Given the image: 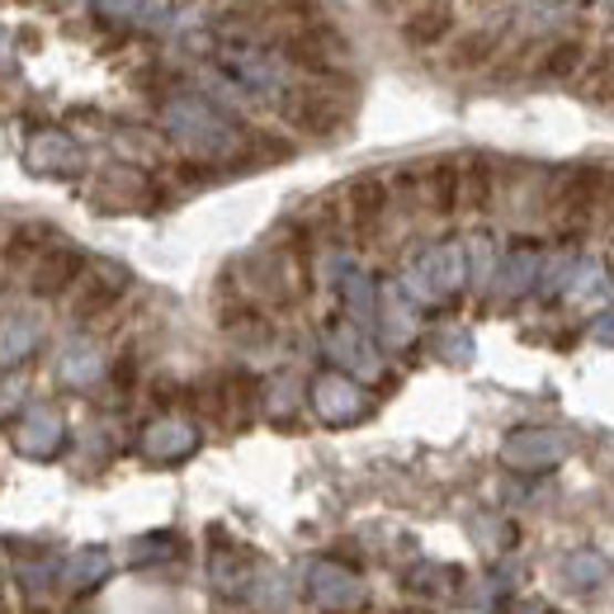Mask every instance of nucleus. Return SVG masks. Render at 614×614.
<instances>
[{"label":"nucleus","instance_id":"f257e3e1","mask_svg":"<svg viewBox=\"0 0 614 614\" xmlns=\"http://www.w3.org/2000/svg\"><path fill=\"white\" fill-rule=\"evenodd\" d=\"M601 199H605V170L601 166H576L553 185L549 218L563 227V232H586V227L601 218Z\"/></svg>","mask_w":614,"mask_h":614},{"label":"nucleus","instance_id":"f03ea898","mask_svg":"<svg viewBox=\"0 0 614 614\" xmlns=\"http://www.w3.org/2000/svg\"><path fill=\"white\" fill-rule=\"evenodd\" d=\"M393 208V189L383 175H355V180L345 185V218H350V232H355V241H374L383 218H388Z\"/></svg>","mask_w":614,"mask_h":614},{"label":"nucleus","instance_id":"7ed1b4c3","mask_svg":"<svg viewBox=\"0 0 614 614\" xmlns=\"http://www.w3.org/2000/svg\"><path fill=\"white\" fill-rule=\"evenodd\" d=\"M284 118L293 123L298 133L331 137L336 128H345V104L331 95V91H312V85H303V91H293L284 100Z\"/></svg>","mask_w":614,"mask_h":614},{"label":"nucleus","instance_id":"20e7f679","mask_svg":"<svg viewBox=\"0 0 614 614\" xmlns=\"http://www.w3.org/2000/svg\"><path fill=\"white\" fill-rule=\"evenodd\" d=\"M76 279H85V256L72 251V246H58V251L48 246V251L33 260L29 289H33V298H62Z\"/></svg>","mask_w":614,"mask_h":614},{"label":"nucleus","instance_id":"39448f33","mask_svg":"<svg viewBox=\"0 0 614 614\" xmlns=\"http://www.w3.org/2000/svg\"><path fill=\"white\" fill-rule=\"evenodd\" d=\"M420 204H426L435 218L459 214V162H430L420 170Z\"/></svg>","mask_w":614,"mask_h":614},{"label":"nucleus","instance_id":"423d86ee","mask_svg":"<svg viewBox=\"0 0 614 614\" xmlns=\"http://www.w3.org/2000/svg\"><path fill=\"white\" fill-rule=\"evenodd\" d=\"M497 204V166L487 156H468L459 166V208L468 214H487Z\"/></svg>","mask_w":614,"mask_h":614},{"label":"nucleus","instance_id":"0eeeda50","mask_svg":"<svg viewBox=\"0 0 614 614\" xmlns=\"http://www.w3.org/2000/svg\"><path fill=\"white\" fill-rule=\"evenodd\" d=\"M118 298H123V279L118 274H95V279H85V284H81L76 303H72V318L76 322H95L118 303Z\"/></svg>","mask_w":614,"mask_h":614},{"label":"nucleus","instance_id":"6e6552de","mask_svg":"<svg viewBox=\"0 0 614 614\" xmlns=\"http://www.w3.org/2000/svg\"><path fill=\"white\" fill-rule=\"evenodd\" d=\"M449 33H454V14L445 6H426V10L407 14V24H402V39L412 48H440Z\"/></svg>","mask_w":614,"mask_h":614},{"label":"nucleus","instance_id":"1a4fd4ad","mask_svg":"<svg viewBox=\"0 0 614 614\" xmlns=\"http://www.w3.org/2000/svg\"><path fill=\"white\" fill-rule=\"evenodd\" d=\"M586 66V43L582 39H558L543 48V58H539V76H549V81H572L576 72Z\"/></svg>","mask_w":614,"mask_h":614},{"label":"nucleus","instance_id":"9d476101","mask_svg":"<svg viewBox=\"0 0 614 614\" xmlns=\"http://www.w3.org/2000/svg\"><path fill=\"white\" fill-rule=\"evenodd\" d=\"M491 52H497V33L472 29V33H464V39H454L445 62H449V72H478V66L491 62Z\"/></svg>","mask_w":614,"mask_h":614},{"label":"nucleus","instance_id":"9b49d317","mask_svg":"<svg viewBox=\"0 0 614 614\" xmlns=\"http://www.w3.org/2000/svg\"><path fill=\"white\" fill-rule=\"evenodd\" d=\"M326 33H298L289 39V58L298 66H308V72H331V52H326Z\"/></svg>","mask_w":614,"mask_h":614},{"label":"nucleus","instance_id":"f8f14e48","mask_svg":"<svg viewBox=\"0 0 614 614\" xmlns=\"http://www.w3.org/2000/svg\"><path fill=\"white\" fill-rule=\"evenodd\" d=\"M48 232L43 227H20V232H14L10 241H6V260L10 266H24V260H33V256H43L48 251Z\"/></svg>","mask_w":614,"mask_h":614},{"label":"nucleus","instance_id":"ddd939ff","mask_svg":"<svg viewBox=\"0 0 614 614\" xmlns=\"http://www.w3.org/2000/svg\"><path fill=\"white\" fill-rule=\"evenodd\" d=\"M601 222L614 232V170H605V199H601Z\"/></svg>","mask_w":614,"mask_h":614},{"label":"nucleus","instance_id":"4468645a","mask_svg":"<svg viewBox=\"0 0 614 614\" xmlns=\"http://www.w3.org/2000/svg\"><path fill=\"white\" fill-rule=\"evenodd\" d=\"M397 614H435V610H420V605H407V610H397Z\"/></svg>","mask_w":614,"mask_h":614},{"label":"nucleus","instance_id":"2eb2a0df","mask_svg":"<svg viewBox=\"0 0 614 614\" xmlns=\"http://www.w3.org/2000/svg\"><path fill=\"white\" fill-rule=\"evenodd\" d=\"M0 614H14V610H10V605H6V601H0Z\"/></svg>","mask_w":614,"mask_h":614},{"label":"nucleus","instance_id":"dca6fc26","mask_svg":"<svg viewBox=\"0 0 614 614\" xmlns=\"http://www.w3.org/2000/svg\"><path fill=\"white\" fill-rule=\"evenodd\" d=\"M29 614H48V610H43V605H33V610H29Z\"/></svg>","mask_w":614,"mask_h":614}]
</instances>
